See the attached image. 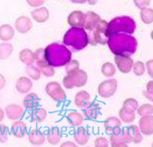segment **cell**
I'll use <instances>...</instances> for the list:
<instances>
[{
    "instance_id": "1",
    "label": "cell",
    "mask_w": 153,
    "mask_h": 147,
    "mask_svg": "<svg viewBox=\"0 0 153 147\" xmlns=\"http://www.w3.org/2000/svg\"><path fill=\"white\" fill-rule=\"evenodd\" d=\"M107 45L114 55L131 56L138 49V40L126 33H114L110 35Z\"/></svg>"
},
{
    "instance_id": "2",
    "label": "cell",
    "mask_w": 153,
    "mask_h": 147,
    "mask_svg": "<svg viewBox=\"0 0 153 147\" xmlns=\"http://www.w3.org/2000/svg\"><path fill=\"white\" fill-rule=\"evenodd\" d=\"M46 61L53 68L63 67L72 59V51L64 44L51 43L44 49Z\"/></svg>"
},
{
    "instance_id": "3",
    "label": "cell",
    "mask_w": 153,
    "mask_h": 147,
    "mask_svg": "<svg viewBox=\"0 0 153 147\" xmlns=\"http://www.w3.org/2000/svg\"><path fill=\"white\" fill-rule=\"evenodd\" d=\"M63 44L75 50H82L89 45L87 31L82 27H72L63 37Z\"/></svg>"
},
{
    "instance_id": "4",
    "label": "cell",
    "mask_w": 153,
    "mask_h": 147,
    "mask_svg": "<svg viewBox=\"0 0 153 147\" xmlns=\"http://www.w3.org/2000/svg\"><path fill=\"white\" fill-rule=\"evenodd\" d=\"M136 21L134 18L128 16H121L112 18L108 22V35L114 33H126L132 35L136 31Z\"/></svg>"
},
{
    "instance_id": "5",
    "label": "cell",
    "mask_w": 153,
    "mask_h": 147,
    "mask_svg": "<svg viewBox=\"0 0 153 147\" xmlns=\"http://www.w3.org/2000/svg\"><path fill=\"white\" fill-rule=\"evenodd\" d=\"M91 34H88V40H89V45L96 46V45H107L108 39L110 37L108 32V21L105 19H100L91 31Z\"/></svg>"
},
{
    "instance_id": "6",
    "label": "cell",
    "mask_w": 153,
    "mask_h": 147,
    "mask_svg": "<svg viewBox=\"0 0 153 147\" xmlns=\"http://www.w3.org/2000/svg\"><path fill=\"white\" fill-rule=\"evenodd\" d=\"M88 81V75L85 71L82 69H78L72 72L70 74H67V75L63 78L62 82L63 85L66 89H72L74 87H83L87 83Z\"/></svg>"
},
{
    "instance_id": "7",
    "label": "cell",
    "mask_w": 153,
    "mask_h": 147,
    "mask_svg": "<svg viewBox=\"0 0 153 147\" xmlns=\"http://www.w3.org/2000/svg\"><path fill=\"white\" fill-rule=\"evenodd\" d=\"M46 93L56 103H63L66 100V92L57 81H50L46 85Z\"/></svg>"
},
{
    "instance_id": "8",
    "label": "cell",
    "mask_w": 153,
    "mask_h": 147,
    "mask_svg": "<svg viewBox=\"0 0 153 147\" xmlns=\"http://www.w3.org/2000/svg\"><path fill=\"white\" fill-rule=\"evenodd\" d=\"M117 86H118V82L115 78H110V79L102 81L98 86L99 96L104 99L111 98L115 94L116 90H117Z\"/></svg>"
},
{
    "instance_id": "9",
    "label": "cell",
    "mask_w": 153,
    "mask_h": 147,
    "mask_svg": "<svg viewBox=\"0 0 153 147\" xmlns=\"http://www.w3.org/2000/svg\"><path fill=\"white\" fill-rule=\"evenodd\" d=\"M114 63L120 73L128 74L132 71L134 60L130 56H121V55H115Z\"/></svg>"
},
{
    "instance_id": "10",
    "label": "cell",
    "mask_w": 153,
    "mask_h": 147,
    "mask_svg": "<svg viewBox=\"0 0 153 147\" xmlns=\"http://www.w3.org/2000/svg\"><path fill=\"white\" fill-rule=\"evenodd\" d=\"M5 114L12 121L21 120L25 115V109L17 104H10L6 106Z\"/></svg>"
},
{
    "instance_id": "11",
    "label": "cell",
    "mask_w": 153,
    "mask_h": 147,
    "mask_svg": "<svg viewBox=\"0 0 153 147\" xmlns=\"http://www.w3.org/2000/svg\"><path fill=\"white\" fill-rule=\"evenodd\" d=\"M33 23L31 19L26 16H21L15 21V28L21 34H26L32 29Z\"/></svg>"
},
{
    "instance_id": "12",
    "label": "cell",
    "mask_w": 153,
    "mask_h": 147,
    "mask_svg": "<svg viewBox=\"0 0 153 147\" xmlns=\"http://www.w3.org/2000/svg\"><path fill=\"white\" fill-rule=\"evenodd\" d=\"M101 17L96 14L93 11H89L87 12L86 14H84L83 17V23H82V28H84L88 32L94 28V27L97 25V23L100 21Z\"/></svg>"
},
{
    "instance_id": "13",
    "label": "cell",
    "mask_w": 153,
    "mask_h": 147,
    "mask_svg": "<svg viewBox=\"0 0 153 147\" xmlns=\"http://www.w3.org/2000/svg\"><path fill=\"white\" fill-rule=\"evenodd\" d=\"M82 109L83 117H85L87 120L90 121L96 120L100 115V110H101L100 106L98 104H95V103H90V104H88L86 106H84Z\"/></svg>"
},
{
    "instance_id": "14",
    "label": "cell",
    "mask_w": 153,
    "mask_h": 147,
    "mask_svg": "<svg viewBox=\"0 0 153 147\" xmlns=\"http://www.w3.org/2000/svg\"><path fill=\"white\" fill-rule=\"evenodd\" d=\"M139 129L140 133L144 136H152L153 134V117L143 116L140 117L139 121Z\"/></svg>"
},
{
    "instance_id": "15",
    "label": "cell",
    "mask_w": 153,
    "mask_h": 147,
    "mask_svg": "<svg viewBox=\"0 0 153 147\" xmlns=\"http://www.w3.org/2000/svg\"><path fill=\"white\" fill-rule=\"evenodd\" d=\"M32 87H33L32 79L28 77H25V75L19 77L17 82H16V89L21 94H26L30 92L32 90Z\"/></svg>"
},
{
    "instance_id": "16",
    "label": "cell",
    "mask_w": 153,
    "mask_h": 147,
    "mask_svg": "<svg viewBox=\"0 0 153 147\" xmlns=\"http://www.w3.org/2000/svg\"><path fill=\"white\" fill-rule=\"evenodd\" d=\"M31 17L36 22L38 23H45L50 18V11L47 7H38L31 12Z\"/></svg>"
},
{
    "instance_id": "17",
    "label": "cell",
    "mask_w": 153,
    "mask_h": 147,
    "mask_svg": "<svg viewBox=\"0 0 153 147\" xmlns=\"http://www.w3.org/2000/svg\"><path fill=\"white\" fill-rule=\"evenodd\" d=\"M104 127L108 134L112 133H117L121 130V120L115 116L108 117L104 121Z\"/></svg>"
},
{
    "instance_id": "18",
    "label": "cell",
    "mask_w": 153,
    "mask_h": 147,
    "mask_svg": "<svg viewBox=\"0 0 153 147\" xmlns=\"http://www.w3.org/2000/svg\"><path fill=\"white\" fill-rule=\"evenodd\" d=\"M89 138H90L89 133H88L87 129L84 128V127L79 126L78 129H76V131L74 132V140L78 145L83 146L87 144Z\"/></svg>"
},
{
    "instance_id": "19",
    "label": "cell",
    "mask_w": 153,
    "mask_h": 147,
    "mask_svg": "<svg viewBox=\"0 0 153 147\" xmlns=\"http://www.w3.org/2000/svg\"><path fill=\"white\" fill-rule=\"evenodd\" d=\"M28 141L33 146L43 145L46 141V136L38 129H32L28 134Z\"/></svg>"
},
{
    "instance_id": "20",
    "label": "cell",
    "mask_w": 153,
    "mask_h": 147,
    "mask_svg": "<svg viewBox=\"0 0 153 147\" xmlns=\"http://www.w3.org/2000/svg\"><path fill=\"white\" fill-rule=\"evenodd\" d=\"M127 136L129 142L139 144L143 141V134L140 133L139 127L137 125H130L127 127Z\"/></svg>"
},
{
    "instance_id": "21",
    "label": "cell",
    "mask_w": 153,
    "mask_h": 147,
    "mask_svg": "<svg viewBox=\"0 0 153 147\" xmlns=\"http://www.w3.org/2000/svg\"><path fill=\"white\" fill-rule=\"evenodd\" d=\"M12 134L17 138H22L26 136L27 134V126L25 122L16 120L11 127Z\"/></svg>"
},
{
    "instance_id": "22",
    "label": "cell",
    "mask_w": 153,
    "mask_h": 147,
    "mask_svg": "<svg viewBox=\"0 0 153 147\" xmlns=\"http://www.w3.org/2000/svg\"><path fill=\"white\" fill-rule=\"evenodd\" d=\"M84 14L82 11H73L68 16L67 22L71 27H82Z\"/></svg>"
},
{
    "instance_id": "23",
    "label": "cell",
    "mask_w": 153,
    "mask_h": 147,
    "mask_svg": "<svg viewBox=\"0 0 153 147\" xmlns=\"http://www.w3.org/2000/svg\"><path fill=\"white\" fill-rule=\"evenodd\" d=\"M110 145L111 147H128L129 146V143L121 133V130L117 133L110 134Z\"/></svg>"
},
{
    "instance_id": "24",
    "label": "cell",
    "mask_w": 153,
    "mask_h": 147,
    "mask_svg": "<svg viewBox=\"0 0 153 147\" xmlns=\"http://www.w3.org/2000/svg\"><path fill=\"white\" fill-rule=\"evenodd\" d=\"M22 104L26 109H33L40 105V98L34 92H28L23 99Z\"/></svg>"
},
{
    "instance_id": "25",
    "label": "cell",
    "mask_w": 153,
    "mask_h": 147,
    "mask_svg": "<svg viewBox=\"0 0 153 147\" xmlns=\"http://www.w3.org/2000/svg\"><path fill=\"white\" fill-rule=\"evenodd\" d=\"M74 103L78 108H80V109L84 108V106H86L88 104H90V94L85 90L79 91L75 96Z\"/></svg>"
},
{
    "instance_id": "26",
    "label": "cell",
    "mask_w": 153,
    "mask_h": 147,
    "mask_svg": "<svg viewBox=\"0 0 153 147\" xmlns=\"http://www.w3.org/2000/svg\"><path fill=\"white\" fill-rule=\"evenodd\" d=\"M47 140L51 145H57L61 140L62 134L58 127H51L47 134Z\"/></svg>"
},
{
    "instance_id": "27",
    "label": "cell",
    "mask_w": 153,
    "mask_h": 147,
    "mask_svg": "<svg viewBox=\"0 0 153 147\" xmlns=\"http://www.w3.org/2000/svg\"><path fill=\"white\" fill-rule=\"evenodd\" d=\"M83 115L76 110H71L66 114V120L72 127H79L83 123Z\"/></svg>"
},
{
    "instance_id": "28",
    "label": "cell",
    "mask_w": 153,
    "mask_h": 147,
    "mask_svg": "<svg viewBox=\"0 0 153 147\" xmlns=\"http://www.w3.org/2000/svg\"><path fill=\"white\" fill-rule=\"evenodd\" d=\"M15 37V28L10 24L0 25V40L2 42H9Z\"/></svg>"
},
{
    "instance_id": "29",
    "label": "cell",
    "mask_w": 153,
    "mask_h": 147,
    "mask_svg": "<svg viewBox=\"0 0 153 147\" xmlns=\"http://www.w3.org/2000/svg\"><path fill=\"white\" fill-rule=\"evenodd\" d=\"M19 59L23 63V64H25L26 66L34 64V62H35L34 51L31 50L30 49H23L19 51Z\"/></svg>"
},
{
    "instance_id": "30",
    "label": "cell",
    "mask_w": 153,
    "mask_h": 147,
    "mask_svg": "<svg viewBox=\"0 0 153 147\" xmlns=\"http://www.w3.org/2000/svg\"><path fill=\"white\" fill-rule=\"evenodd\" d=\"M36 64H37V67L39 68V70L41 71V74L45 75L46 78L53 77L55 75L54 68L46 61V59H42V60H40V61H36Z\"/></svg>"
},
{
    "instance_id": "31",
    "label": "cell",
    "mask_w": 153,
    "mask_h": 147,
    "mask_svg": "<svg viewBox=\"0 0 153 147\" xmlns=\"http://www.w3.org/2000/svg\"><path fill=\"white\" fill-rule=\"evenodd\" d=\"M48 116V111L44 108H35L32 109L31 112V120L36 123H42L46 120Z\"/></svg>"
},
{
    "instance_id": "32",
    "label": "cell",
    "mask_w": 153,
    "mask_h": 147,
    "mask_svg": "<svg viewBox=\"0 0 153 147\" xmlns=\"http://www.w3.org/2000/svg\"><path fill=\"white\" fill-rule=\"evenodd\" d=\"M118 115H119V119L124 123H133L136 119V111L125 109L123 106L119 109Z\"/></svg>"
},
{
    "instance_id": "33",
    "label": "cell",
    "mask_w": 153,
    "mask_h": 147,
    "mask_svg": "<svg viewBox=\"0 0 153 147\" xmlns=\"http://www.w3.org/2000/svg\"><path fill=\"white\" fill-rule=\"evenodd\" d=\"M14 51V47L9 42H2L0 44V60H7Z\"/></svg>"
},
{
    "instance_id": "34",
    "label": "cell",
    "mask_w": 153,
    "mask_h": 147,
    "mask_svg": "<svg viewBox=\"0 0 153 147\" xmlns=\"http://www.w3.org/2000/svg\"><path fill=\"white\" fill-rule=\"evenodd\" d=\"M140 18L144 24H151L153 22V9L146 7L140 9Z\"/></svg>"
},
{
    "instance_id": "35",
    "label": "cell",
    "mask_w": 153,
    "mask_h": 147,
    "mask_svg": "<svg viewBox=\"0 0 153 147\" xmlns=\"http://www.w3.org/2000/svg\"><path fill=\"white\" fill-rule=\"evenodd\" d=\"M101 73L106 78H112L116 74V68L111 62H106L101 67Z\"/></svg>"
},
{
    "instance_id": "36",
    "label": "cell",
    "mask_w": 153,
    "mask_h": 147,
    "mask_svg": "<svg viewBox=\"0 0 153 147\" xmlns=\"http://www.w3.org/2000/svg\"><path fill=\"white\" fill-rule=\"evenodd\" d=\"M26 74L28 75L32 81H39L41 78V71L39 70V68L37 66H34V64L32 65H27L26 67Z\"/></svg>"
},
{
    "instance_id": "37",
    "label": "cell",
    "mask_w": 153,
    "mask_h": 147,
    "mask_svg": "<svg viewBox=\"0 0 153 147\" xmlns=\"http://www.w3.org/2000/svg\"><path fill=\"white\" fill-rule=\"evenodd\" d=\"M136 111L140 115V117L150 116L153 114V106L151 104H143L142 106H139Z\"/></svg>"
},
{
    "instance_id": "38",
    "label": "cell",
    "mask_w": 153,
    "mask_h": 147,
    "mask_svg": "<svg viewBox=\"0 0 153 147\" xmlns=\"http://www.w3.org/2000/svg\"><path fill=\"white\" fill-rule=\"evenodd\" d=\"M132 71L134 72V74L138 77L140 75H143L144 72H146V65L143 61H136L134 64H133V68Z\"/></svg>"
},
{
    "instance_id": "39",
    "label": "cell",
    "mask_w": 153,
    "mask_h": 147,
    "mask_svg": "<svg viewBox=\"0 0 153 147\" xmlns=\"http://www.w3.org/2000/svg\"><path fill=\"white\" fill-rule=\"evenodd\" d=\"M139 103L138 101L136 100L134 98H127L125 101L123 102V108L125 109H128L130 110H133V111H136L137 109L139 108Z\"/></svg>"
},
{
    "instance_id": "40",
    "label": "cell",
    "mask_w": 153,
    "mask_h": 147,
    "mask_svg": "<svg viewBox=\"0 0 153 147\" xmlns=\"http://www.w3.org/2000/svg\"><path fill=\"white\" fill-rule=\"evenodd\" d=\"M79 68V62L78 60H76V59H71V60L65 65V69H66L67 74L74 72V71L78 70Z\"/></svg>"
},
{
    "instance_id": "41",
    "label": "cell",
    "mask_w": 153,
    "mask_h": 147,
    "mask_svg": "<svg viewBox=\"0 0 153 147\" xmlns=\"http://www.w3.org/2000/svg\"><path fill=\"white\" fill-rule=\"evenodd\" d=\"M9 137V129L4 124H0V142L4 143L8 140Z\"/></svg>"
},
{
    "instance_id": "42",
    "label": "cell",
    "mask_w": 153,
    "mask_h": 147,
    "mask_svg": "<svg viewBox=\"0 0 153 147\" xmlns=\"http://www.w3.org/2000/svg\"><path fill=\"white\" fill-rule=\"evenodd\" d=\"M94 146L95 147H108L110 146V142L104 137H98L95 138L94 140Z\"/></svg>"
},
{
    "instance_id": "43",
    "label": "cell",
    "mask_w": 153,
    "mask_h": 147,
    "mask_svg": "<svg viewBox=\"0 0 153 147\" xmlns=\"http://www.w3.org/2000/svg\"><path fill=\"white\" fill-rule=\"evenodd\" d=\"M133 1H134L135 6L140 10L143 9V8L148 7L151 3V0H133Z\"/></svg>"
},
{
    "instance_id": "44",
    "label": "cell",
    "mask_w": 153,
    "mask_h": 147,
    "mask_svg": "<svg viewBox=\"0 0 153 147\" xmlns=\"http://www.w3.org/2000/svg\"><path fill=\"white\" fill-rule=\"evenodd\" d=\"M45 1L46 0H26V3L32 8H38L44 5Z\"/></svg>"
},
{
    "instance_id": "45",
    "label": "cell",
    "mask_w": 153,
    "mask_h": 147,
    "mask_svg": "<svg viewBox=\"0 0 153 147\" xmlns=\"http://www.w3.org/2000/svg\"><path fill=\"white\" fill-rule=\"evenodd\" d=\"M34 54H35V62L36 61H40L42 59H45V54H44V49L40 47L36 51H34Z\"/></svg>"
},
{
    "instance_id": "46",
    "label": "cell",
    "mask_w": 153,
    "mask_h": 147,
    "mask_svg": "<svg viewBox=\"0 0 153 147\" xmlns=\"http://www.w3.org/2000/svg\"><path fill=\"white\" fill-rule=\"evenodd\" d=\"M144 65H146V70L147 71L148 75L152 78H153V60L150 59V60H148Z\"/></svg>"
},
{
    "instance_id": "47",
    "label": "cell",
    "mask_w": 153,
    "mask_h": 147,
    "mask_svg": "<svg viewBox=\"0 0 153 147\" xmlns=\"http://www.w3.org/2000/svg\"><path fill=\"white\" fill-rule=\"evenodd\" d=\"M78 144H76L73 141H65L62 144H60V147H76Z\"/></svg>"
},
{
    "instance_id": "48",
    "label": "cell",
    "mask_w": 153,
    "mask_h": 147,
    "mask_svg": "<svg viewBox=\"0 0 153 147\" xmlns=\"http://www.w3.org/2000/svg\"><path fill=\"white\" fill-rule=\"evenodd\" d=\"M143 96L146 98V99H147V100H149L150 102H152L153 101V94H151V93H149V92H147L146 90H143Z\"/></svg>"
},
{
    "instance_id": "49",
    "label": "cell",
    "mask_w": 153,
    "mask_h": 147,
    "mask_svg": "<svg viewBox=\"0 0 153 147\" xmlns=\"http://www.w3.org/2000/svg\"><path fill=\"white\" fill-rule=\"evenodd\" d=\"M6 85V79H5V77L0 74V90H2L4 87Z\"/></svg>"
},
{
    "instance_id": "50",
    "label": "cell",
    "mask_w": 153,
    "mask_h": 147,
    "mask_svg": "<svg viewBox=\"0 0 153 147\" xmlns=\"http://www.w3.org/2000/svg\"><path fill=\"white\" fill-rule=\"evenodd\" d=\"M146 91H147V92L151 93V94H153V81H152V79L147 82V84H146Z\"/></svg>"
},
{
    "instance_id": "51",
    "label": "cell",
    "mask_w": 153,
    "mask_h": 147,
    "mask_svg": "<svg viewBox=\"0 0 153 147\" xmlns=\"http://www.w3.org/2000/svg\"><path fill=\"white\" fill-rule=\"evenodd\" d=\"M5 118V111H4L1 108H0V122L4 120Z\"/></svg>"
},
{
    "instance_id": "52",
    "label": "cell",
    "mask_w": 153,
    "mask_h": 147,
    "mask_svg": "<svg viewBox=\"0 0 153 147\" xmlns=\"http://www.w3.org/2000/svg\"><path fill=\"white\" fill-rule=\"evenodd\" d=\"M70 1L75 4H83L86 2V0H70Z\"/></svg>"
},
{
    "instance_id": "53",
    "label": "cell",
    "mask_w": 153,
    "mask_h": 147,
    "mask_svg": "<svg viewBox=\"0 0 153 147\" xmlns=\"http://www.w3.org/2000/svg\"><path fill=\"white\" fill-rule=\"evenodd\" d=\"M86 2H88L89 5H95L98 2V0H86Z\"/></svg>"
}]
</instances>
